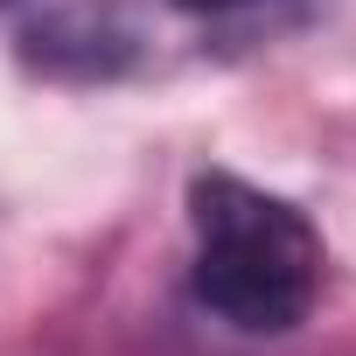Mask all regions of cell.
<instances>
[{"instance_id": "6da1fadb", "label": "cell", "mask_w": 356, "mask_h": 356, "mask_svg": "<svg viewBox=\"0 0 356 356\" xmlns=\"http://www.w3.org/2000/svg\"><path fill=\"white\" fill-rule=\"evenodd\" d=\"M189 231H196L189 280L217 321L245 335H286L293 321H307L321 293V238L293 203L238 175H196Z\"/></svg>"}, {"instance_id": "7a4b0ae2", "label": "cell", "mask_w": 356, "mask_h": 356, "mask_svg": "<svg viewBox=\"0 0 356 356\" xmlns=\"http://www.w3.org/2000/svg\"><path fill=\"white\" fill-rule=\"evenodd\" d=\"M175 8H189V15H231V8H252V0H175Z\"/></svg>"}]
</instances>
